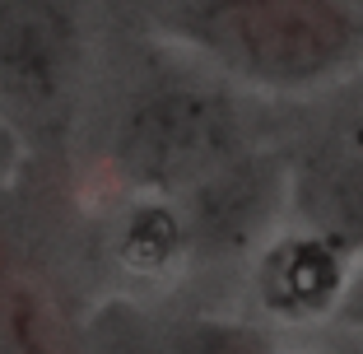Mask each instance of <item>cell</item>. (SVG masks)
Here are the masks:
<instances>
[{
  "label": "cell",
  "mask_w": 363,
  "mask_h": 354,
  "mask_svg": "<svg viewBox=\"0 0 363 354\" xmlns=\"http://www.w3.org/2000/svg\"><path fill=\"white\" fill-rule=\"evenodd\" d=\"M163 23L261 89H317L363 65V19L350 0H182Z\"/></svg>",
  "instance_id": "1"
},
{
  "label": "cell",
  "mask_w": 363,
  "mask_h": 354,
  "mask_svg": "<svg viewBox=\"0 0 363 354\" xmlns=\"http://www.w3.org/2000/svg\"><path fill=\"white\" fill-rule=\"evenodd\" d=\"M238 145L233 112L210 94H159L150 98L121 135V159L150 187H201L219 168H228V154Z\"/></svg>",
  "instance_id": "2"
},
{
  "label": "cell",
  "mask_w": 363,
  "mask_h": 354,
  "mask_svg": "<svg viewBox=\"0 0 363 354\" xmlns=\"http://www.w3.org/2000/svg\"><path fill=\"white\" fill-rule=\"evenodd\" d=\"M75 23L56 0H0V89L47 103L75 65Z\"/></svg>",
  "instance_id": "3"
},
{
  "label": "cell",
  "mask_w": 363,
  "mask_h": 354,
  "mask_svg": "<svg viewBox=\"0 0 363 354\" xmlns=\"http://www.w3.org/2000/svg\"><path fill=\"white\" fill-rule=\"evenodd\" d=\"M350 252L335 247L326 233L308 228V233H289L261 261V303L279 317H317V312L335 308L350 284Z\"/></svg>",
  "instance_id": "4"
},
{
  "label": "cell",
  "mask_w": 363,
  "mask_h": 354,
  "mask_svg": "<svg viewBox=\"0 0 363 354\" xmlns=\"http://www.w3.org/2000/svg\"><path fill=\"white\" fill-rule=\"evenodd\" d=\"M0 354H84L61 299L0 243Z\"/></svg>",
  "instance_id": "5"
},
{
  "label": "cell",
  "mask_w": 363,
  "mask_h": 354,
  "mask_svg": "<svg viewBox=\"0 0 363 354\" xmlns=\"http://www.w3.org/2000/svg\"><path fill=\"white\" fill-rule=\"evenodd\" d=\"M308 219L350 257L363 252V121L350 126L312 172Z\"/></svg>",
  "instance_id": "6"
},
{
  "label": "cell",
  "mask_w": 363,
  "mask_h": 354,
  "mask_svg": "<svg viewBox=\"0 0 363 354\" xmlns=\"http://www.w3.org/2000/svg\"><path fill=\"white\" fill-rule=\"evenodd\" d=\"M182 247V224L172 210L163 205H145L135 210V219L126 224V238H121V257L135 270H163Z\"/></svg>",
  "instance_id": "7"
},
{
  "label": "cell",
  "mask_w": 363,
  "mask_h": 354,
  "mask_svg": "<svg viewBox=\"0 0 363 354\" xmlns=\"http://www.w3.org/2000/svg\"><path fill=\"white\" fill-rule=\"evenodd\" d=\"M186 354H270L266 341L247 326H228V322H201L186 336Z\"/></svg>",
  "instance_id": "8"
},
{
  "label": "cell",
  "mask_w": 363,
  "mask_h": 354,
  "mask_svg": "<svg viewBox=\"0 0 363 354\" xmlns=\"http://www.w3.org/2000/svg\"><path fill=\"white\" fill-rule=\"evenodd\" d=\"M335 308H340L345 317H350V322L363 331V270L350 280V284H345V294H340V303H335Z\"/></svg>",
  "instance_id": "9"
},
{
  "label": "cell",
  "mask_w": 363,
  "mask_h": 354,
  "mask_svg": "<svg viewBox=\"0 0 363 354\" xmlns=\"http://www.w3.org/2000/svg\"><path fill=\"white\" fill-rule=\"evenodd\" d=\"M10 159H14V135H10V126L0 121V168H5Z\"/></svg>",
  "instance_id": "10"
}]
</instances>
